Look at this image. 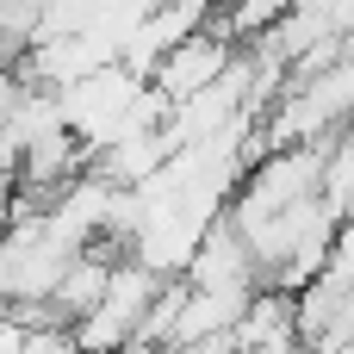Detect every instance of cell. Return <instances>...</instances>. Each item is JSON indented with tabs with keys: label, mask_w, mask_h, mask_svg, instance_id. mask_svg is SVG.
Here are the masks:
<instances>
[{
	"label": "cell",
	"mask_w": 354,
	"mask_h": 354,
	"mask_svg": "<svg viewBox=\"0 0 354 354\" xmlns=\"http://www.w3.org/2000/svg\"><path fill=\"white\" fill-rule=\"evenodd\" d=\"M0 354H87V348H81L75 324H19V317H6Z\"/></svg>",
	"instance_id": "cell-2"
},
{
	"label": "cell",
	"mask_w": 354,
	"mask_h": 354,
	"mask_svg": "<svg viewBox=\"0 0 354 354\" xmlns=\"http://www.w3.org/2000/svg\"><path fill=\"white\" fill-rule=\"evenodd\" d=\"M236 62H243V44H236V37H230V31L212 19V25H199V31H193L180 50H168V56H162V68H156V87H162V93L180 106V100L205 93L212 81H224Z\"/></svg>",
	"instance_id": "cell-1"
}]
</instances>
